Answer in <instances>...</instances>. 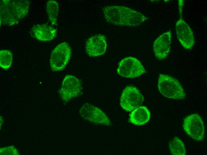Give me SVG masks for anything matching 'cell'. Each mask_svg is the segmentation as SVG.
Returning <instances> with one entry per match:
<instances>
[{
	"label": "cell",
	"instance_id": "1",
	"mask_svg": "<svg viewBox=\"0 0 207 155\" xmlns=\"http://www.w3.org/2000/svg\"><path fill=\"white\" fill-rule=\"evenodd\" d=\"M102 11L106 21L115 26L136 27L148 19L140 13L125 6L109 5L103 7Z\"/></svg>",
	"mask_w": 207,
	"mask_h": 155
},
{
	"label": "cell",
	"instance_id": "2",
	"mask_svg": "<svg viewBox=\"0 0 207 155\" xmlns=\"http://www.w3.org/2000/svg\"><path fill=\"white\" fill-rule=\"evenodd\" d=\"M0 2V26L18 24L27 15L30 4L28 0H1Z\"/></svg>",
	"mask_w": 207,
	"mask_h": 155
},
{
	"label": "cell",
	"instance_id": "3",
	"mask_svg": "<svg viewBox=\"0 0 207 155\" xmlns=\"http://www.w3.org/2000/svg\"><path fill=\"white\" fill-rule=\"evenodd\" d=\"M158 88L160 92L167 98L179 100L185 98L186 96L184 89L178 80L167 75H159Z\"/></svg>",
	"mask_w": 207,
	"mask_h": 155
},
{
	"label": "cell",
	"instance_id": "4",
	"mask_svg": "<svg viewBox=\"0 0 207 155\" xmlns=\"http://www.w3.org/2000/svg\"><path fill=\"white\" fill-rule=\"evenodd\" d=\"M72 50L66 42L58 44L52 51L50 65L53 72L61 71L66 66L71 57Z\"/></svg>",
	"mask_w": 207,
	"mask_h": 155
},
{
	"label": "cell",
	"instance_id": "5",
	"mask_svg": "<svg viewBox=\"0 0 207 155\" xmlns=\"http://www.w3.org/2000/svg\"><path fill=\"white\" fill-rule=\"evenodd\" d=\"M183 128L186 134L194 140L201 141L205 136L204 122L197 114L186 117L184 120Z\"/></svg>",
	"mask_w": 207,
	"mask_h": 155
},
{
	"label": "cell",
	"instance_id": "6",
	"mask_svg": "<svg viewBox=\"0 0 207 155\" xmlns=\"http://www.w3.org/2000/svg\"><path fill=\"white\" fill-rule=\"evenodd\" d=\"M117 72L121 76L130 78L138 77L146 72L139 60L132 57L122 60L119 63Z\"/></svg>",
	"mask_w": 207,
	"mask_h": 155
},
{
	"label": "cell",
	"instance_id": "7",
	"mask_svg": "<svg viewBox=\"0 0 207 155\" xmlns=\"http://www.w3.org/2000/svg\"><path fill=\"white\" fill-rule=\"evenodd\" d=\"M143 101V95L136 87L133 86H128L122 93L120 105L126 111L131 112L140 106Z\"/></svg>",
	"mask_w": 207,
	"mask_h": 155
},
{
	"label": "cell",
	"instance_id": "8",
	"mask_svg": "<svg viewBox=\"0 0 207 155\" xmlns=\"http://www.w3.org/2000/svg\"><path fill=\"white\" fill-rule=\"evenodd\" d=\"M81 81L76 77L67 75L63 79L60 93L63 100L68 101L78 95L82 89Z\"/></svg>",
	"mask_w": 207,
	"mask_h": 155
},
{
	"label": "cell",
	"instance_id": "9",
	"mask_svg": "<svg viewBox=\"0 0 207 155\" xmlns=\"http://www.w3.org/2000/svg\"><path fill=\"white\" fill-rule=\"evenodd\" d=\"M107 48L106 38L102 34L91 36L85 43L86 52L90 56L95 57L103 55L106 52Z\"/></svg>",
	"mask_w": 207,
	"mask_h": 155
},
{
	"label": "cell",
	"instance_id": "10",
	"mask_svg": "<svg viewBox=\"0 0 207 155\" xmlns=\"http://www.w3.org/2000/svg\"><path fill=\"white\" fill-rule=\"evenodd\" d=\"M175 23V28L178 39L182 46L185 49H191L195 43L193 32L184 21L182 14Z\"/></svg>",
	"mask_w": 207,
	"mask_h": 155
},
{
	"label": "cell",
	"instance_id": "11",
	"mask_svg": "<svg viewBox=\"0 0 207 155\" xmlns=\"http://www.w3.org/2000/svg\"><path fill=\"white\" fill-rule=\"evenodd\" d=\"M171 38L172 33L169 30L160 35L154 41L153 51L155 56L158 60L165 59L169 54Z\"/></svg>",
	"mask_w": 207,
	"mask_h": 155
},
{
	"label": "cell",
	"instance_id": "12",
	"mask_svg": "<svg viewBox=\"0 0 207 155\" xmlns=\"http://www.w3.org/2000/svg\"><path fill=\"white\" fill-rule=\"evenodd\" d=\"M31 32L37 40L46 42L53 39L57 35V30L52 25L44 24L34 25Z\"/></svg>",
	"mask_w": 207,
	"mask_h": 155
},
{
	"label": "cell",
	"instance_id": "13",
	"mask_svg": "<svg viewBox=\"0 0 207 155\" xmlns=\"http://www.w3.org/2000/svg\"><path fill=\"white\" fill-rule=\"evenodd\" d=\"M150 115V112L147 107L140 106L134 109L131 113L129 121L135 125H142L149 121Z\"/></svg>",
	"mask_w": 207,
	"mask_h": 155
},
{
	"label": "cell",
	"instance_id": "14",
	"mask_svg": "<svg viewBox=\"0 0 207 155\" xmlns=\"http://www.w3.org/2000/svg\"><path fill=\"white\" fill-rule=\"evenodd\" d=\"M82 108L93 116V120L95 123L106 125L110 123L109 119L102 111L97 107L90 104H86Z\"/></svg>",
	"mask_w": 207,
	"mask_h": 155
},
{
	"label": "cell",
	"instance_id": "15",
	"mask_svg": "<svg viewBox=\"0 0 207 155\" xmlns=\"http://www.w3.org/2000/svg\"><path fill=\"white\" fill-rule=\"evenodd\" d=\"M59 10L58 2L55 0H50L47 2L46 12L48 18L53 26L57 27V18Z\"/></svg>",
	"mask_w": 207,
	"mask_h": 155
},
{
	"label": "cell",
	"instance_id": "16",
	"mask_svg": "<svg viewBox=\"0 0 207 155\" xmlns=\"http://www.w3.org/2000/svg\"><path fill=\"white\" fill-rule=\"evenodd\" d=\"M171 153L173 155H185L186 150L184 144L179 138L175 137L169 142Z\"/></svg>",
	"mask_w": 207,
	"mask_h": 155
},
{
	"label": "cell",
	"instance_id": "17",
	"mask_svg": "<svg viewBox=\"0 0 207 155\" xmlns=\"http://www.w3.org/2000/svg\"><path fill=\"white\" fill-rule=\"evenodd\" d=\"M12 54L7 49H2L0 51V66L3 69L7 70L11 66L12 61Z\"/></svg>",
	"mask_w": 207,
	"mask_h": 155
}]
</instances>
